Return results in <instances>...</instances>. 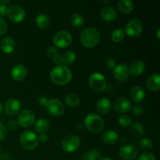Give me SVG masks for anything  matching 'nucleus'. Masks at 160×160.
Instances as JSON below:
<instances>
[{
    "mask_svg": "<svg viewBox=\"0 0 160 160\" xmlns=\"http://www.w3.org/2000/svg\"><path fill=\"white\" fill-rule=\"evenodd\" d=\"M52 81L58 85H65L72 79V73L70 69L65 65H59L50 72Z\"/></svg>",
    "mask_w": 160,
    "mask_h": 160,
    "instance_id": "nucleus-1",
    "label": "nucleus"
},
{
    "mask_svg": "<svg viewBox=\"0 0 160 160\" xmlns=\"http://www.w3.org/2000/svg\"><path fill=\"white\" fill-rule=\"evenodd\" d=\"M81 42L85 48H94L100 41V33L94 28H85L81 33Z\"/></svg>",
    "mask_w": 160,
    "mask_h": 160,
    "instance_id": "nucleus-2",
    "label": "nucleus"
},
{
    "mask_svg": "<svg viewBox=\"0 0 160 160\" xmlns=\"http://www.w3.org/2000/svg\"><path fill=\"white\" fill-rule=\"evenodd\" d=\"M84 125L91 132L99 133L104 128L105 122L100 116L90 113L84 118Z\"/></svg>",
    "mask_w": 160,
    "mask_h": 160,
    "instance_id": "nucleus-3",
    "label": "nucleus"
},
{
    "mask_svg": "<svg viewBox=\"0 0 160 160\" xmlns=\"http://www.w3.org/2000/svg\"><path fill=\"white\" fill-rule=\"evenodd\" d=\"M38 139L35 133L31 131H24L20 137V144L25 150L34 149L38 145Z\"/></svg>",
    "mask_w": 160,
    "mask_h": 160,
    "instance_id": "nucleus-4",
    "label": "nucleus"
},
{
    "mask_svg": "<svg viewBox=\"0 0 160 160\" xmlns=\"http://www.w3.org/2000/svg\"><path fill=\"white\" fill-rule=\"evenodd\" d=\"M88 83L90 87L95 92H103L106 88V78L101 73L98 72H95L90 75Z\"/></svg>",
    "mask_w": 160,
    "mask_h": 160,
    "instance_id": "nucleus-5",
    "label": "nucleus"
},
{
    "mask_svg": "<svg viewBox=\"0 0 160 160\" xmlns=\"http://www.w3.org/2000/svg\"><path fill=\"white\" fill-rule=\"evenodd\" d=\"M72 42H73V37L71 34L67 31H59L55 34L53 38V43L57 48H67L71 45Z\"/></svg>",
    "mask_w": 160,
    "mask_h": 160,
    "instance_id": "nucleus-6",
    "label": "nucleus"
},
{
    "mask_svg": "<svg viewBox=\"0 0 160 160\" xmlns=\"http://www.w3.org/2000/svg\"><path fill=\"white\" fill-rule=\"evenodd\" d=\"M81 145V140L74 134H69L66 136L62 141V149L67 152H74Z\"/></svg>",
    "mask_w": 160,
    "mask_h": 160,
    "instance_id": "nucleus-7",
    "label": "nucleus"
},
{
    "mask_svg": "<svg viewBox=\"0 0 160 160\" xmlns=\"http://www.w3.org/2000/svg\"><path fill=\"white\" fill-rule=\"evenodd\" d=\"M45 109L49 115L56 117L62 115L65 110L64 105L57 98H52L48 100L45 106Z\"/></svg>",
    "mask_w": 160,
    "mask_h": 160,
    "instance_id": "nucleus-8",
    "label": "nucleus"
},
{
    "mask_svg": "<svg viewBox=\"0 0 160 160\" xmlns=\"http://www.w3.org/2000/svg\"><path fill=\"white\" fill-rule=\"evenodd\" d=\"M143 31V23L139 19H133L127 23L124 32L130 37H138Z\"/></svg>",
    "mask_w": 160,
    "mask_h": 160,
    "instance_id": "nucleus-9",
    "label": "nucleus"
},
{
    "mask_svg": "<svg viewBox=\"0 0 160 160\" xmlns=\"http://www.w3.org/2000/svg\"><path fill=\"white\" fill-rule=\"evenodd\" d=\"M35 122V116L34 112L29 109H23L19 112L17 117V123L22 128H30Z\"/></svg>",
    "mask_w": 160,
    "mask_h": 160,
    "instance_id": "nucleus-10",
    "label": "nucleus"
},
{
    "mask_svg": "<svg viewBox=\"0 0 160 160\" xmlns=\"http://www.w3.org/2000/svg\"><path fill=\"white\" fill-rule=\"evenodd\" d=\"M9 19L14 23H20L24 20L26 12L23 8L18 5H13L8 8L7 14Z\"/></svg>",
    "mask_w": 160,
    "mask_h": 160,
    "instance_id": "nucleus-11",
    "label": "nucleus"
},
{
    "mask_svg": "<svg viewBox=\"0 0 160 160\" xmlns=\"http://www.w3.org/2000/svg\"><path fill=\"white\" fill-rule=\"evenodd\" d=\"M114 78L120 83L126 82L130 78L129 68L124 63H120L116 66L113 70Z\"/></svg>",
    "mask_w": 160,
    "mask_h": 160,
    "instance_id": "nucleus-12",
    "label": "nucleus"
},
{
    "mask_svg": "<svg viewBox=\"0 0 160 160\" xmlns=\"http://www.w3.org/2000/svg\"><path fill=\"white\" fill-rule=\"evenodd\" d=\"M137 148L133 145H125L120 147L119 150V155L120 158L124 160H133L138 156Z\"/></svg>",
    "mask_w": 160,
    "mask_h": 160,
    "instance_id": "nucleus-13",
    "label": "nucleus"
},
{
    "mask_svg": "<svg viewBox=\"0 0 160 160\" xmlns=\"http://www.w3.org/2000/svg\"><path fill=\"white\" fill-rule=\"evenodd\" d=\"M20 102L16 98H10L5 102L4 110L8 116L14 117L17 115L20 109Z\"/></svg>",
    "mask_w": 160,
    "mask_h": 160,
    "instance_id": "nucleus-14",
    "label": "nucleus"
},
{
    "mask_svg": "<svg viewBox=\"0 0 160 160\" xmlns=\"http://www.w3.org/2000/svg\"><path fill=\"white\" fill-rule=\"evenodd\" d=\"M113 108L118 113H126L131 109V102L127 98L120 97L114 102Z\"/></svg>",
    "mask_w": 160,
    "mask_h": 160,
    "instance_id": "nucleus-15",
    "label": "nucleus"
},
{
    "mask_svg": "<svg viewBox=\"0 0 160 160\" xmlns=\"http://www.w3.org/2000/svg\"><path fill=\"white\" fill-rule=\"evenodd\" d=\"M10 75L12 79L16 81H21L25 79L28 75V69L22 64H18L12 67Z\"/></svg>",
    "mask_w": 160,
    "mask_h": 160,
    "instance_id": "nucleus-16",
    "label": "nucleus"
},
{
    "mask_svg": "<svg viewBox=\"0 0 160 160\" xmlns=\"http://www.w3.org/2000/svg\"><path fill=\"white\" fill-rule=\"evenodd\" d=\"M100 16L103 20L110 22L117 19V10L112 6H104L100 11Z\"/></svg>",
    "mask_w": 160,
    "mask_h": 160,
    "instance_id": "nucleus-17",
    "label": "nucleus"
},
{
    "mask_svg": "<svg viewBox=\"0 0 160 160\" xmlns=\"http://www.w3.org/2000/svg\"><path fill=\"white\" fill-rule=\"evenodd\" d=\"M128 68H129L130 74H131L134 77H138L140 76V75L143 73L144 70H145V62H144L143 61L137 59V60L133 61Z\"/></svg>",
    "mask_w": 160,
    "mask_h": 160,
    "instance_id": "nucleus-18",
    "label": "nucleus"
},
{
    "mask_svg": "<svg viewBox=\"0 0 160 160\" xmlns=\"http://www.w3.org/2000/svg\"><path fill=\"white\" fill-rule=\"evenodd\" d=\"M0 48L2 51L6 54L12 53L16 48L15 41L11 37L3 38L0 42Z\"/></svg>",
    "mask_w": 160,
    "mask_h": 160,
    "instance_id": "nucleus-19",
    "label": "nucleus"
},
{
    "mask_svg": "<svg viewBox=\"0 0 160 160\" xmlns=\"http://www.w3.org/2000/svg\"><path fill=\"white\" fill-rule=\"evenodd\" d=\"M112 103L107 98H102L96 102L95 109L100 114H106L111 110Z\"/></svg>",
    "mask_w": 160,
    "mask_h": 160,
    "instance_id": "nucleus-20",
    "label": "nucleus"
},
{
    "mask_svg": "<svg viewBox=\"0 0 160 160\" xmlns=\"http://www.w3.org/2000/svg\"><path fill=\"white\" fill-rule=\"evenodd\" d=\"M131 98L134 102H142L145 98V92L143 88L141 86H134L131 91Z\"/></svg>",
    "mask_w": 160,
    "mask_h": 160,
    "instance_id": "nucleus-21",
    "label": "nucleus"
},
{
    "mask_svg": "<svg viewBox=\"0 0 160 160\" xmlns=\"http://www.w3.org/2000/svg\"><path fill=\"white\" fill-rule=\"evenodd\" d=\"M146 85L150 91H152V92L159 91L160 88V77L159 73L152 74L147 80Z\"/></svg>",
    "mask_w": 160,
    "mask_h": 160,
    "instance_id": "nucleus-22",
    "label": "nucleus"
},
{
    "mask_svg": "<svg viewBox=\"0 0 160 160\" xmlns=\"http://www.w3.org/2000/svg\"><path fill=\"white\" fill-rule=\"evenodd\" d=\"M102 140L106 145H114L118 140V134L114 131H106L102 135Z\"/></svg>",
    "mask_w": 160,
    "mask_h": 160,
    "instance_id": "nucleus-23",
    "label": "nucleus"
},
{
    "mask_svg": "<svg viewBox=\"0 0 160 160\" xmlns=\"http://www.w3.org/2000/svg\"><path fill=\"white\" fill-rule=\"evenodd\" d=\"M118 9L123 14H130L134 9V3L131 0H120L118 2Z\"/></svg>",
    "mask_w": 160,
    "mask_h": 160,
    "instance_id": "nucleus-24",
    "label": "nucleus"
},
{
    "mask_svg": "<svg viewBox=\"0 0 160 160\" xmlns=\"http://www.w3.org/2000/svg\"><path fill=\"white\" fill-rule=\"evenodd\" d=\"M49 122L45 118H41L36 121L34 129L39 134H45L49 129Z\"/></svg>",
    "mask_w": 160,
    "mask_h": 160,
    "instance_id": "nucleus-25",
    "label": "nucleus"
},
{
    "mask_svg": "<svg viewBox=\"0 0 160 160\" xmlns=\"http://www.w3.org/2000/svg\"><path fill=\"white\" fill-rule=\"evenodd\" d=\"M35 23L38 28L42 30H45L49 27L50 20L48 16L45 14H39L35 18Z\"/></svg>",
    "mask_w": 160,
    "mask_h": 160,
    "instance_id": "nucleus-26",
    "label": "nucleus"
},
{
    "mask_svg": "<svg viewBox=\"0 0 160 160\" xmlns=\"http://www.w3.org/2000/svg\"><path fill=\"white\" fill-rule=\"evenodd\" d=\"M65 102L69 107L74 108L79 106L81 99H80V97L76 94L69 93L65 96Z\"/></svg>",
    "mask_w": 160,
    "mask_h": 160,
    "instance_id": "nucleus-27",
    "label": "nucleus"
},
{
    "mask_svg": "<svg viewBox=\"0 0 160 160\" xmlns=\"http://www.w3.org/2000/svg\"><path fill=\"white\" fill-rule=\"evenodd\" d=\"M130 132L134 137L140 138L145 134V128L140 123H134L130 126Z\"/></svg>",
    "mask_w": 160,
    "mask_h": 160,
    "instance_id": "nucleus-28",
    "label": "nucleus"
},
{
    "mask_svg": "<svg viewBox=\"0 0 160 160\" xmlns=\"http://www.w3.org/2000/svg\"><path fill=\"white\" fill-rule=\"evenodd\" d=\"M102 159L101 152L97 149H92L84 152L81 156L82 160H100Z\"/></svg>",
    "mask_w": 160,
    "mask_h": 160,
    "instance_id": "nucleus-29",
    "label": "nucleus"
},
{
    "mask_svg": "<svg viewBox=\"0 0 160 160\" xmlns=\"http://www.w3.org/2000/svg\"><path fill=\"white\" fill-rule=\"evenodd\" d=\"M70 23L74 28H81L84 24V18L81 14L74 13L70 17Z\"/></svg>",
    "mask_w": 160,
    "mask_h": 160,
    "instance_id": "nucleus-30",
    "label": "nucleus"
},
{
    "mask_svg": "<svg viewBox=\"0 0 160 160\" xmlns=\"http://www.w3.org/2000/svg\"><path fill=\"white\" fill-rule=\"evenodd\" d=\"M62 62L66 65L73 64L76 60V54L73 51H67L62 54Z\"/></svg>",
    "mask_w": 160,
    "mask_h": 160,
    "instance_id": "nucleus-31",
    "label": "nucleus"
},
{
    "mask_svg": "<svg viewBox=\"0 0 160 160\" xmlns=\"http://www.w3.org/2000/svg\"><path fill=\"white\" fill-rule=\"evenodd\" d=\"M124 31L123 29H120V28H117L112 31V34H111V39L115 43H120L124 39Z\"/></svg>",
    "mask_w": 160,
    "mask_h": 160,
    "instance_id": "nucleus-32",
    "label": "nucleus"
},
{
    "mask_svg": "<svg viewBox=\"0 0 160 160\" xmlns=\"http://www.w3.org/2000/svg\"><path fill=\"white\" fill-rule=\"evenodd\" d=\"M118 123L122 128H128L132 124V120L131 117L128 115H122L119 117Z\"/></svg>",
    "mask_w": 160,
    "mask_h": 160,
    "instance_id": "nucleus-33",
    "label": "nucleus"
},
{
    "mask_svg": "<svg viewBox=\"0 0 160 160\" xmlns=\"http://www.w3.org/2000/svg\"><path fill=\"white\" fill-rule=\"evenodd\" d=\"M153 143L152 142L151 139L148 138H142V140H140L139 142V146L144 151H146V150L150 149L152 147Z\"/></svg>",
    "mask_w": 160,
    "mask_h": 160,
    "instance_id": "nucleus-34",
    "label": "nucleus"
},
{
    "mask_svg": "<svg viewBox=\"0 0 160 160\" xmlns=\"http://www.w3.org/2000/svg\"><path fill=\"white\" fill-rule=\"evenodd\" d=\"M104 65L106 66V68L109 69V70H112V69L114 70V68H115L116 66H117V62H116V60L113 58L109 56V57H107L105 59Z\"/></svg>",
    "mask_w": 160,
    "mask_h": 160,
    "instance_id": "nucleus-35",
    "label": "nucleus"
},
{
    "mask_svg": "<svg viewBox=\"0 0 160 160\" xmlns=\"http://www.w3.org/2000/svg\"><path fill=\"white\" fill-rule=\"evenodd\" d=\"M138 160H156V156L154 154L151 152H145L143 154L140 155Z\"/></svg>",
    "mask_w": 160,
    "mask_h": 160,
    "instance_id": "nucleus-36",
    "label": "nucleus"
},
{
    "mask_svg": "<svg viewBox=\"0 0 160 160\" xmlns=\"http://www.w3.org/2000/svg\"><path fill=\"white\" fill-rule=\"evenodd\" d=\"M58 54V48L56 46H51L47 49L46 55L48 58L52 59L56 55Z\"/></svg>",
    "mask_w": 160,
    "mask_h": 160,
    "instance_id": "nucleus-37",
    "label": "nucleus"
},
{
    "mask_svg": "<svg viewBox=\"0 0 160 160\" xmlns=\"http://www.w3.org/2000/svg\"><path fill=\"white\" fill-rule=\"evenodd\" d=\"M144 112H145V109L142 106H139V105L133 106L132 112L134 116H141L144 113Z\"/></svg>",
    "mask_w": 160,
    "mask_h": 160,
    "instance_id": "nucleus-38",
    "label": "nucleus"
},
{
    "mask_svg": "<svg viewBox=\"0 0 160 160\" xmlns=\"http://www.w3.org/2000/svg\"><path fill=\"white\" fill-rule=\"evenodd\" d=\"M7 29L8 26L6 22L2 17H0V36L6 34V32L7 31Z\"/></svg>",
    "mask_w": 160,
    "mask_h": 160,
    "instance_id": "nucleus-39",
    "label": "nucleus"
},
{
    "mask_svg": "<svg viewBox=\"0 0 160 160\" xmlns=\"http://www.w3.org/2000/svg\"><path fill=\"white\" fill-rule=\"evenodd\" d=\"M6 136H7V130L6 127L0 122V142L5 140Z\"/></svg>",
    "mask_w": 160,
    "mask_h": 160,
    "instance_id": "nucleus-40",
    "label": "nucleus"
},
{
    "mask_svg": "<svg viewBox=\"0 0 160 160\" xmlns=\"http://www.w3.org/2000/svg\"><path fill=\"white\" fill-rule=\"evenodd\" d=\"M8 128H9L10 131H15L17 128V123L15 120H10V121L8 122Z\"/></svg>",
    "mask_w": 160,
    "mask_h": 160,
    "instance_id": "nucleus-41",
    "label": "nucleus"
},
{
    "mask_svg": "<svg viewBox=\"0 0 160 160\" xmlns=\"http://www.w3.org/2000/svg\"><path fill=\"white\" fill-rule=\"evenodd\" d=\"M52 59L53 62H54L55 64H56L57 66L61 65L60 63L62 62V56H61L59 53H58L57 55H56Z\"/></svg>",
    "mask_w": 160,
    "mask_h": 160,
    "instance_id": "nucleus-42",
    "label": "nucleus"
},
{
    "mask_svg": "<svg viewBox=\"0 0 160 160\" xmlns=\"http://www.w3.org/2000/svg\"><path fill=\"white\" fill-rule=\"evenodd\" d=\"M48 101V99L46 98V97H45V96L39 97L38 99V102L39 105H40V106H45H45H46Z\"/></svg>",
    "mask_w": 160,
    "mask_h": 160,
    "instance_id": "nucleus-43",
    "label": "nucleus"
},
{
    "mask_svg": "<svg viewBox=\"0 0 160 160\" xmlns=\"http://www.w3.org/2000/svg\"><path fill=\"white\" fill-rule=\"evenodd\" d=\"M38 142H42V143H45L46 142H48V135L46 134H42L39 135V137H38Z\"/></svg>",
    "mask_w": 160,
    "mask_h": 160,
    "instance_id": "nucleus-44",
    "label": "nucleus"
},
{
    "mask_svg": "<svg viewBox=\"0 0 160 160\" xmlns=\"http://www.w3.org/2000/svg\"><path fill=\"white\" fill-rule=\"evenodd\" d=\"M7 6L0 4V16H6L7 14Z\"/></svg>",
    "mask_w": 160,
    "mask_h": 160,
    "instance_id": "nucleus-45",
    "label": "nucleus"
},
{
    "mask_svg": "<svg viewBox=\"0 0 160 160\" xmlns=\"http://www.w3.org/2000/svg\"><path fill=\"white\" fill-rule=\"evenodd\" d=\"M75 130H76V131H78V132H80V131H82V130H83L82 124H81V123H79V124H77Z\"/></svg>",
    "mask_w": 160,
    "mask_h": 160,
    "instance_id": "nucleus-46",
    "label": "nucleus"
},
{
    "mask_svg": "<svg viewBox=\"0 0 160 160\" xmlns=\"http://www.w3.org/2000/svg\"><path fill=\"white\" fill-rule=\"evenodd\" d=\"M9 3H10L9 0H0V4L4 5V6H7Z\"/></svg>",
    "mask_w": 160,
    "mask_h": 160,
    "instance_id": "nucleus-47",
    "label": "nucleus"
},
{
    "mask_svg": "<svg viewBox=\"0 0 160 160\" xmlns=\"http://www.w3.org/2000/svg\"><path fill=\"white\" fill-rule=\"evenodd\" d=\"M159 33H160V28H158L157 31H156V34H157V38H160V35H159Z\"/></svg>",
    "mask_w": 160,
    "mask_h": 160,
    "instance_id": "nucleus-48",
    "label": "nucleus"
},
{
    "mask_svg": "<svg viewBox=\"0 0 160 160\" xmlns=\"http://www.w3.org/2000/svg\"><path fill=\"white\" fill-rule=\"evenodd\" d=\"M100 160H112V159H110V158H108V157H105V158H102Z\"/></svg>",
    "mask_w": 160,
    "mask_h": 160,
    "instance_id": "nucleus-49",
    "label": "nucleus"
},
{
    "mask_svg": "<svg viewBox=\"0 0 160 160\" xmlns=\"http://www.w3.org/2000/svg\"><path fill=\"white\" fill-rule=\"evenodd\" d=\"M2 112V106L1 103H0V116H1Z\"/></svg>",
    "mask_w": 160,
    "mask_h": 160,
    "instance_id": "nucleus-50",
    "label": "nucleus"
},
{
    "mask_svg": "<svg viewBox=\"0 0 160 160\" xmlns=\"http://www.w3.org/2000/svg\"><path fill=\"white\" fill-rule=\"evenodd\" d=\"M100 2L103 3V4H107L109 2V1H100Z\"/></svg>",
    "mask_w": 160,
    "mask_h": 160,
    "instance_id": "nucleus-51",
    "label": "nucleus"
},
{
    "mask_svg": "<svg viewBox=\"0 0 160 160\" xmlns=\"http://www.w3.org/2000/svg\"><path fill=\"white\" fill-rule=\"evenodd\" d=\"M0 158H1V155H0Z\"/></svg>",
    "mask_w": 160,
    "mask_h": 160,
    "instance_id": "nucleus-52",
    "label": "nucleus"
}]
</instances>
